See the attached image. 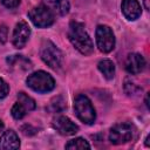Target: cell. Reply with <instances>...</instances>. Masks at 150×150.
Here are the masks:
<instances>
[{
    "instance_id": "1",
    "label": "cell",
    "mask_w": 150,
    "mask_h": 150,
    "mask_svg": "<svg viewBox=\"0 0 150 150\" xmlns=\"http://www.w3.org/2000/svg\"><path fill=\"white\" fill-rule=\"evenodd\" d=\"M68 38L70 40V42L73 43V46L81 53L84 55H89L93 49V41L89 38L88 33L84 29L83 23L77 22V21H71L69 25V29H68Z\"/></svg>"
},
{
    "instance_id": "2",
    "label": "cell",
    "mask_w": 150,
    "mask_h": 150,
    "mask_svg": "<svg viewBox=\"0 0 150 150\" xmlns=\"http://www.w3.org/2000/svg\"><path fill=\"white\" fill-rule=\"evenodd\" d=\"M26 82L30 89H33L36 93H41V94L48 93L53 90L55 87V81L52 77V75L43 70H39V71L30 74L27 77Z\"/></svg>"
},
{
    "instance_id": "3",
    "label": "cell",
    "mask_w": 150,
    "mask_h": 150,
    "mask_svg": "<svg viewBox=\"0 0 150 150\" xmlns=\"http://www.w3.org/2000/svg\"><path fill=\"white\" fill-rule=\"evenodd\" d=\"M40 55L42 61L53 69H59L63 64V54L52 41H45L42 43Z\"/></svg>"
},
{
    "instance_id": "4",
    "label": "cell",
    "mask_w": 150,
    "mask_h": 150,
    "mask_svg": "<svg viewBox=\"0 0 150 150\" xmlns=\"http://www.w3.org/2000/svg\"><path fill=\"white\" fill-rule=\"evenodd\" d=\"M74 109L76 116L86 124H91L95 121L96 114L90 100L86 95H77L74 100Z\"/></svg>"
},
{
    "instance_id": "5",
    "label": "cell",
    "mask_w": 150,
    "mask_h": 150,
    "mask_svg": "<svg viewBox=\"0 0 150 150\" xmlns=\"http://www.w3.org/2000/svg\"><path fill=\"white\" fill-rule=\"evenodd\" d=\"M135 128L130 123H118L114 125L109 134V141L112 144H123L132 139Z\"/></svg>"
},
{
    "instance_id": "6",
    "label": "cell",
    "mask_w": 150,
    "mask_h": 150,
    "mask_svg": "<svg viewBox=\"0 0 150 150\" xmlns=\"http://www.w3.org/2000/svg\"><path fill=\"white\" fill-rule=\"evenodd\" d=\"M28 18L39 28L49 27L54 22V14L43 4L38 7L32 8L28 13Z\"/></svg>"
},
{
    "instance_id": "7",
    "label": "cell",
    "mask_w": 150,
    "mask_h": 150,
    "mask_svg": "<svg viewBox=\"0 0 150 150\" xmlns=\"http://www.w3.org/2000/svg\"><path fill=\"white\" fill-rule=\"evenodd\" d=\"M96 43L101 52L109 53L115 47V36L110 27L100 25L96 28Z\"/></svg>"
},
{
    "instance_id": "8",
    "label": "cell",
    "mask_w": 150,
    "mask_h": 150,
    "mask_svg": "<svg viewBox=\"0 0 150 150\" xmlns=\"http://www.w3.org/2000/svg\"><path fill=\"white\" fill-rule=\"evenodd\" d=\"M53 128L61 135L71 136L79 131V127L66 116H57L53 120Z\"/></svg>"
},
{
    "instance_id": "9",
    "label": "cell",
    "mask_w": 150,
    "mask_h": 150,
    "mask_svg": "<svg viewBox=\"0 0 150 150\" xmlns=\"http://www.w3.org/2000/svg\"><path fill=\"white\" fill-rule=\"evenodd\" d=\"M30 35V28L27 22L20 21L16 23L13 32V45L15 48H23Z\"/></svg>"
},
{
    "instance_id": "10",
    "label": "cell",
    "mask_w": 150,
    "mask_h": 150,
    "mask_svg": "<svg viewBox=\"0 0 150 150\" xmlns=\"http://www.w3.org/2000/svg\"><path fill=\"white\" fill-rule=\"evenodd\" d=\"M145 67V60L141 54L131 53L127 56L125 60V69L129 74L136 75L139 74Z\"/></svg>"
},
{
    "instance_id": "11",
    "label": "cell",
    "mask_w": 150,
    "mask_h": 150,
    "mask_svg": "<svg viewBox=\"0 0 150 150\" xmlns=\"http://www.w3.org/2000/svg\"><path fill=\"white\" fill-rule=\"evenodd\" d=\"M122 12L128 20L134 21L141 15V5L137 0H122Z\"/></svg>"
},
{
    "instance_id": "12",
    "label": "cell",
    "mask_w": 150,
    "mask_h": 150,
    "mask_svg": "<svg viewBox=\"0 0 150 150\" xmlns=\"http://www.w3.org/2000/svg\"><path fill=\"white\" fill-rule=\"evenodd\" d=\"M20 141L14 130H7L0 137V149L2 150H14L19 149Z\"/></svg>"
},
{
    "instance_id": "13",
    "label": "cell",
    "mask_w": 150,
    "mask_h": 150,
    "mask_svg": "<svg viewBox=\"0 0 150 150\" xmlns=\"http://www.w3.org/2000/svg\"><path fill=\"white\" fill-rule=\"evenodd\" d=\"M43 5L54 14L63 16L69 12L68 0H43Z\"/></svg>"
},
{
    "instance_id": "14",
    "label": "cell",
    "mask_w": 150,
    "mask_h": 150,
    "mask_svg": "<svg viewBox=\"0 0 150 150\" xmlns=\"http://www.w3.org/2000/svg\"><path fill=\"white\" fill-rule=\"evenodd\" d=\"M98 67V70L103 74V76L107 79V80H111L115 75V64L112 63V61L108 60V59H104V60H101L97 64Z\"/></svg>"
},
{
    "instance_id": "15",
    "label": "cell",
    "mask_w": 150,
    "mask_h": 150,
    "mask_svg": "<svg viewBox=\"0 0 150 150\" xmlns=\"http://www.w3.org/2000/svg\"><path fill=\"white\" fill-rule=\"evenodd\" d=\"M7 62H8L9 66H12V67L18 66L23 70H27L32 67L30 61L27 60L26 57H23L22 55H12V56L7 57Z\"/></svg>"
},
{
    "instance_id": "16",
    "label": "cell",
    "mask_w": 150,
    "mask_h": 150,
    "mask_svg": "<svg viewBox=\"0 0 150 150\" xmlns=\"http://www.w3.org/2000/svg\"><path fill=\"white\" fill-rule=\"evenodd\" d=\"M18 102H20L26 108L27 111H30V110L35 109V101L25 93H19L18 94Z\"/></svg>"
},
{
    "instance_id": "17",
    "label": "cell",
    "mask_w": 150,
    "mask_h": 150,
    "mask_svg": "<svg viewBox=\"0 0 150 150\" xmlns=\"http://www.w3.org/2000/svg\"><path fill=\"white\" fill-rule=\"evenodd\" d=\"M89 148H90L89 143L82 137H77V138L70 139L66 144V149H89Z\"/></svg>"
},
{
    "instance_id": "18",
    "label": "cell",
    "mask_w": 150,
    "mask_h": 150,
    "mask_svg": "<svg viewBox=\"0 0 150 150\" xmlns=\"http://www.w3.org/2000/svg\"><path fill=\"white\" fill-rule=\"evenodd\" d=\"M64 108H66V103H64L63 98L61 96H57V97H55V98L52 100L48 109L52 110L53 112H60V111L64 110Z\"/></svg>"
},
{
    "instance_id": "19",
    "label": "cell",
    "mask_w": 150,
    "mask_h": 150,
    "mask_svg": "<svg viewBox=\"0 0 150 150\" xmlns=\"http://www.w3.org/2000/svg\"><path fill=\"white\" fill-rule=\"evenodd\" d=\"M11 112H12V116H13L15 120H21L22 117H25L27 110H26V108H25L20 102H16V103L12 107Z\"/></svg>"
},
{
    "instance_id": "20",
    "label": "cell",
    "mask_w": 150,
    "mask_h": 150,
    "mask_svg": "<svg viewBox=\"0 0 150 150\" xmlns=\"http://www.w3.org/2000/svg\"><path fill=\"white\" fill-rule=\"evenodd\" d=\"M8 91H9L8 84H7L2 79H0V100L5 98V97L8 95Z\"/></svg>"
},
{
    "instance_id": "21",
    "label": "cell",
    "mask_w": 150,
    "mask_h": 150,
    "mask_svg": "<svg viewBox=\"0 0 150 150\" xmlns=\"http://www.w3.org/2000/svg\"><path fill=\"white\" fill-rule=\"evenodd\" d=\"M1 2L7 8H15L16 6H19L20 0H1Z\"/></svg>"
},
{
    "instance_id": "22",
    "label": "cell",
    "mask_w": 150,
    "mask_h": 150,
    "mask_svg": "<svg viewBox=\"0 0 150 150\" xmlns=\"http://www.w3.org/2000/svg\"><path fill=\"white\" fill-rule=\"evenodd\" d=\"M7 34H8L7 27H6L5 25H1V26H0V42H1V43L6 42V40H7Z\"/></svg>"
},
{
    "instance_id": "23",
    "label": "cell",
    "mask_w": 150,
    "mask_h": 150,
    "mask_svg": "<svg viewBox=\"0 0 150 150\" xmlns=\"http://www.w3.org/2000/svg\"><path fill=\"white\" fill-rule=\"evenodd\" d=\"M125 86L130 87V90H127V94H128V95H134V94H136V93L139 90V88H138L135 83H132V82L125 81Z\"/></svg>"
},
{
    "instance_id": "24",
    "label": "cell",
    "mask_w": 150,
    "mask_h": 150,
    "mask_svg": "<svg viewBox=\"0 0 150 150\" xmlns=\"http://www.w3.org/2000/svg\"><path fill=\"white\" fill-rule=\"evenodd\" d=\"M144 6H145V9H149L150 6H149V0H144Z\"/></svg>"
},
{
    "instance_id": "25",
    "label": "cell",
    "mask_w": 150,
    "mask_h": 150,
    "mask_svg": "<svg viewBox=\"0 0 150 150\" xmlns=\"http://www.w3.org/2000/svg\"><path fill=\"white\" fill-rule=\"evenodd\" d=\"M145 145H146V146H149V136L145 138Z\"/></svg>"
},
{
    "instance_id": "26",
    "label": "cell",
    "mask_w": 150,
    "mask_h": 150,
    "mask_svg": "<svg viewBox=\"0 0 150 150\" xmlns=\"http://www.w3.org/2000/svg\"><path fill=\"white\" fill-rule=\"evenodd\" d=\"M2 129H4V123H2V121L0 120V131H1Z\"/></svg>"
}]
</instances>
